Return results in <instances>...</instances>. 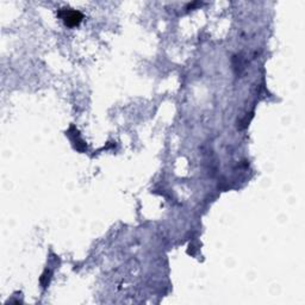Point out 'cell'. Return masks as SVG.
Listing matches in <instances>:
<instances>
[{
	"mask_svg": "<svg viewBox=\"0 0 305 305\" xmlns=\"http://www.w3.org/2000/svg\"><path fill=\"white\" fill-rule=\"evenodd\" d=\"M59 16L61 17V19L65 22L67 27L74 28L79 26L83 20L84 16L81 15L79 11H75V10H69V9H62L61 11L59 12Z\"/></svg>",
	"mask_w": 305,
	"mask_h": 305,
	"instance_id": "cell-1",
	"label": "cell"
}]
</instances>
